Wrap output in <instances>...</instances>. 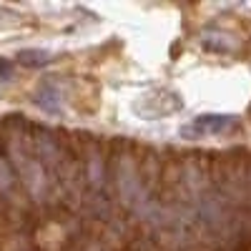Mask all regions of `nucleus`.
Listing matches in <instances>:
<instances>
[{
	"label": "nucleus",
	"mask_w": 251,
	"mask_h": 251,
	"mask_svg": "<svg viewBox=\"0 0 251 251\" xmlns=\"http://www.w3.org/2000/svg\"><path fill=\"white\" fill-rule=\"evenodd\" d=\"M0 73H8V63L5 60H0Z\"/></svg>",
	"instance_id": "obj_3"
},
{
	"label": "nucleus",
	"mask_w": 251,
	"mask_h": 251,
	"mask_svg": "<svg viewBox=\"0 0 251 251\" xmlns=\"http://www.w3.org/2000/svg\"><path fill=\"white\" fill-rule=\"evenodd\" d=\"M18 60L25 63V66H43V63L50 60V53H46V50H20Z\"/></svg>",
	"instance_id": "obj_2"
},
{
	"label": "nucleus",
	"mask_w": 251,
	"mask_h": 251,
	"mask_svg": "<svg viewBox=\"0 0 251 251\" xmlns=\"http://www.w3.org/2000/svg\"><path fill=\"white\" fill-rule=\"evenodd\" d=\"M236 118L231 116H203V118H196L194 126H186L181 131L183 136H201V133H221V131H228L234 128Z\"/></svg>",
	"instance_id": "obj_1"
}]
</instances>
